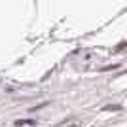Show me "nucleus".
<instances>
[{"label":"nucleus","mask_w":127,"mask_h":127,"mask_svg":"<svg viewBox=\"0 0 127 127\" xmlns=\"http://www.w3.org/2000/svg\"><path fill=\"white\" fill-rule=\"evenodd\" d=\"M17 125L21 127V125H32V121L30 120H23V121H17Z\"/></svg>","instance_id":"nucleus-1"}]
</instances>
